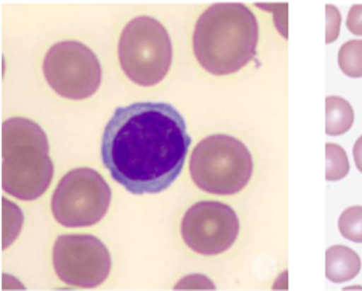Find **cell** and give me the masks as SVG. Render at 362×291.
<instances>
[{"label":"cell","mask_w":362,"mask_h":291,"mask_svg":"<svg viewBox=\"0 0 362 291\" xmlns=\"http://www.w3.org/2000/svg\"><path fill=\"white\" fill-rule=\"evenodd\" d=\"M341 70L353 78L362 76V40H351L344 42L338 53Z\"/></svg>","instance_id":"cell-12"},{"label":"cell","mask_w":362,"mask_h":291,"mask_svg":"<svg viewBox=\"0 0 362 291\" xmlns=\"http://www.w3.org/2000/svg\"><path fill=\"white\" fill-rule=\"evenodd\" d=\"M353 156L356 168L362 173V135L357 139L353 147Z\"/></svg>","instance_id":"cell-17"},{"label":"cell","mask_w":362,"mask_h":291,"mask_svg":"<svg viewBox=\"0 0 362 291\" xmlns=\"http://www.w3.org/2000/svg\"><path fill=\"white\" fill-rule=\"evenodd\" d=\"M327 181H335L345 177L349 171V163L344 149L336 144L326 143Z\"/></svg>","instance_id":"cell-13"},{"label":"cell","mask_w":362,"mask_h":291,"mask_svg":"<svg viewBox=\"0 0 362 291\" xmlns=\"http://www.w3.org/2000/svg\"><path fill=\"white\" fill-rule=\"evenodd\" d=\"M361 266L358 255L344 245H334L325 253V275L330 281L344 283L354 278Z\"/></svg>","instance_id":"cell-10"},{"label":"cell","mask_w":362,"mask_h":291,"mask_svg":"<svg viewBox=\"0 0 362 291\" xmlns=\"http://www.w3.org/2000/svg\"><path fill=\"white\" fill-rule=\"evenodd\" d=\"M52 263L62 282L86 288L102 284L112 266L105 245L95 236L87 234L59 236L53 246Z\"/></svg>","instance_id":"cell-8"},{"label":"cell","mask_w":362,"mask_h":291,"mask_svg":"<svg viewBox=\"0 0 362 291\" xmlns=\"http://www.w3.org/2000/svg\"><path fill=\"white\" fill-rule=\"evenodd\" d=\"M258 24L239 3L216 4L198 18L192 37L194 53L209 73L226 75L246 65L256 55Z\"/></svg>","instance_id":"cell-2"},{"label":"cell","mask_w":362,"mask_h":291,"mask_svg":"<svg viewBox=\"0 0 362 291\" xmlns=\"http://www.w3.org/2000/svg\"><path fill=\"white\" fill-rule=\"evenodd\" d=\"M338 227L344 238L362 242V206L354 205L344 210L339 218Z\"/></svg>","instance_id":"cell-14"},{"label":"cell","mask_w":362,"mask_h":291,"mask_svg":"<svg viewBox=\"0 0 362 291\" xmlns=\"http://www.w3.org/2000/svg\"><path fill=\"white\" fill-rule=\"evenodd\" d=\"M325 132L329 135H340L348 131L354 120L351 104L341 97H326Z\"/></svg>","instance_id":"cell-11"},{"label":"cell","mask_w":362,"mask_h":291,"mask_svg":"<svg viewBox=\"0 0 362 291\" xmlns=\"http://www.w3.org/2000/svg\"><path fill=\"white\" fill-rule=\"evenodd\" d=\"M326 11V43L334 41L339 36L341 15L339 10L332 4L325 6Z\"/></svg>","instance_id":"cell-15"},{"label":"cell","mask_w":362,"mask_h":291,"mask_svg":"<svg viewBox=\"0 0 362 291\" xmlns=\"http://www.w3.org/2000/svg\"><path fill=\"white\" fill-rule=\"evenodd\" d=\"M181 234L194 251L206 256L228 249L235 242L240 222L235 211L217 201H202L185 212L181 222Z\"/></svg>","instance_id":"cell-9"},{"label":"cell","mask_w":362,"mask_h":291,"mask_svg":"<svg viewBox=\"0 0 362 291\" xmlns=\"http://www.w3.org/2000/svg\"><path fill=\"white\" fill-rule=\"evenodd\" d=\"M186 129L183 117L168 103L117 107L102 136L103 165L132 193H160L182 171L192 142Z\"/></svg>","instance_id":"cell-1"},{"label":"cell","mask_w":362,"mask_h":291,"mask_svg":"<svg viewBox=\"0 0 362 291\" xmlns=\"http://www.w3.org/2000/svg\"><path fill=\"white\" fill-rule=\"evenodd\" d=\"M346 25L353 34L362 35V4H354L351 7Z\"/></svg>","instance_id":"cell-16"},{"label":"cell","mask_w":362,"mask_h":291,"mask_svg":"<svg viewBox=\"0 0 362 291\" xmlns=\"http://www.w3.org/2000/svg\"><path fill=\"white\" fill-rule=\"evenodd\" d=\"M112 191L103 177L90 168L69 171L59 181L51 200L56 221L66 227H86L107 213Z\"/></svg>","instance_id":"cell-6"},{"label":"cell","mask_w":362,"mask_h":291,"mask_svg":"<svg viewBox=\"0 0 362 291\" xmlns=\"http://www.w3.org/2000/svg\"><path fill=\"white\" fill-rule=\"evenodd\" d=\"M253 170L252 156L246 146L234 137L210 135L194 148L189 172L202 190L216 195H232L249 182Z\"/></svg>","instance_id":"cell-4"},{"label":"cell","mask_w":362,"mask_h":291,"mask_svg":"<svg viewBox=\"0 0 362 291\" xmlns=\"http://www.w3.org/2000/svg\"><path fill=\"white\" fill-rule=\"evenodd\" d=\"M42 71L49 86L60 96L82 100L99 88L102 69L95 54L76 40L54 44L47 52Z\"/></svg>","instance_id":"cell-7"},{"label":"cell","mask_w":362,"mask_h":291,"mask_svg":"<svg viewBox=\"0 0 362 291\" xmlns=\"http://www.w3.org/2000/svg\"><path fill=\"white\" fill-rule=\"evenodd\" d=\"M54 176L46 134L36 122L13 117L2 125V188L21 200H33Z\"/></svg>","instance_id":"cell-3"},{"label":"cell","mask_w":362,"mask_h":291,"mask_svg":"<svg viewBox=\"0 0 362 291\" xmlns=\"http://www.w3.org/2000/svg\"><path fill=\"white\" fill-rule=\"evenodd\" d=\"M122 70L135 84H157L167 74L172 62L170 38L164 26L148 16H139L123 28L118 44Z\"/></svg>","instance_id":"cell-5"}]
</instances>
